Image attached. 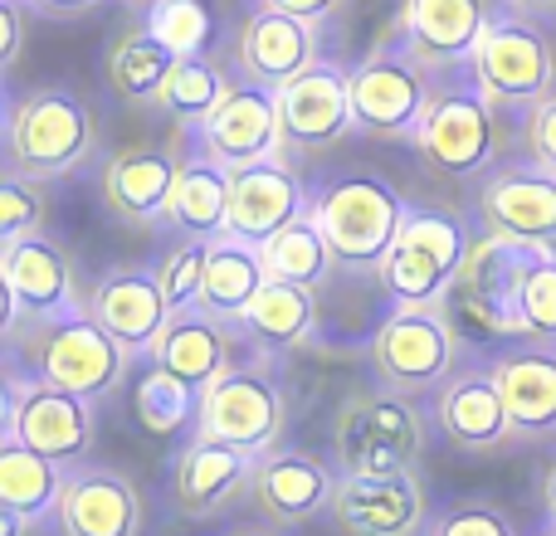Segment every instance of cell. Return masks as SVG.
Returning a JSON list of instances; mask_svg holds the SVG:
<instances>
[{
    "mask_svg": "<svg viewBox=\"0 0 556 536\" xmlns=\"http://www.w3.org/2000/svg\"><path fill=\"white\" fill-rule=\"evenodd\" d=\"M103 146L98 113L68 88H10L5 93V171L29 181H64Z\"/></svg>",
    "mask_w": 556,
    "mask_h": 536,
    "instance_id": "1",
    "label": "cell"
},
{
    "mask_svg": "<svg viewBox=\"0 0 556 536\" xmlns=\"http://www.w3.org/2000/svg\"><path fill=\"white\" fill-rule=\"evenodd\" d=\"M5 366L49 381L59 391L88 395V400H108L123 385L132 356L117 346V336L98 322L93 312H68L54 322H29L5 332Z\"/></svg>",
    "mask_w": 556,
    "mask_h": 536,
    "instance_id": "2",
    "label": "cell"
},
{
    "mask_svg": "<svg viewBox=\"0 0 556 536\" xmlns=\"http://www.w3.org/2000/svg\"><path fill=\"white\" fill-rule=\"evenodd\" d=\"M430 444L425 410L391 385H366L342 400L332 420V459L342 478H395L415 473Z\"/></svg>",
    "mask_w": 556,
    "mask_h": 536,
    "instance_id": "3",
    "label": "cell"
},
{
    "mask_svg": "<svg viewBox=\"0 0 556 536\" xmlns=\"http://www.w3.org/2000/svg\"><path fill=\"white\" fill-rule=\"evenodd\" d=\"M410 146L434 176L483 181L503 152V113L493 107V98L483 93L469 68L434 74V98L425 107Z\"/></svg>",
    "mask_w": 556,
    "mask_h": 536,
    "instance_id": "4",
    "label": "cell"
},
{
    "mask_svg": "<svg viewBox=\"0 0 556 536\" xmlns=\"http://www.w3.org/2000/svg\"><path fill=\"white\" fill-rule=\"evenodd\" d=\"M473 234L464 230L459 215L440 205H410L405 201L401 230H395L391 254L376 268V283L391 297V307H430L444 303L464 268Z\"/></svg>",
    "mask_w": 556,
    "mask_h": 536,
    "instance_id": "5",
    "label": "cell"
},
{
    "mask_svg": "<svg viewBox=\"0 0 556 536\" xmlns=\"http://www.w3.org/2000/svg\"><path fill=\"white\" fill-rule=\"evenodd\" d=\"M459 327H454L450 307L430 303V307H391V312L376 322L366 356H371V371L381 385L410 395H434L454 371H459Z\"/></svg>",
    "mask_w": 556,
    "mask_h": 536,
    "instance_id": "6",
    "label": "cell"
},
{
    "mask_svg": "<svg viewBox=\"0 0 556 536\" xmlns=\"http://www.w3.org/2000/svg\"><path fill=\"white\" fill-rule=\"evenodd\" d=\"M469 74L479 78V88L493 98L498 113L528 117L556 88V49L538 20L518 15L508 5H493L479 49L469 59Z\"/></svg>",
    "mask_w": 556,
    "mask_h": 536,
    "instance_id": "7",
    "label": "cell"
},
{
    "mask_svg": "<svg viewBox=\"0 0 556 536\" xmlns=\"http://www.w3.org/2000/svg\"><path fill=\"white\" fill-rule=\"evenodd\" d=\"M283 424H288V395L274 371V356L264 352H254L250 361L225 366L201 391V424H195V434H205V439L235 444V449L264 459V454H274Z\"/></svg>",
    "mask_w": 556,
    "mask_h": 536,
    "instance_id": "8",
    "label": "cell"
},
{
    "mask_svg": "<svg viewBox=\"0 0 556 536\" xmlns=\"http://www.w3.org/2000/svg\"><path fill=\"white\" fill-rule=\"evenodd\" d=\"M430 98H434V74L395 35H386L381 44H371L352 64V113L362 137L415 142Z\"/></svg>",
    "mask_w": 556,
    "mask_h": 536,
    "instance_id": "9",
    "label": "cell"
},
{
    "mask_svg": "<svg viewBox=\"0 0 556 536\" xmlns=\"http://www.w3.org/2000/svg\"><path fill=\"white\" fill-rule=\"evenodd\" d=\"M313 215L337 264L352 273H376L395 244L405 201L376 176H342V181H327L313 191Z\"/></svg>",
    "mask_w": 556,
    "mask_h": 536,
    "instance_id": "10",
    "label": "cell"
},
{
    "mask_svg": "<svg viewBox=\"0 0 556 536\" xmlns=\"http://www.w3.org/2000/svg\"><path fill=\"white\" fill-rule=\"evenodd\" d=\"M0 434L74 469V463L88 459V449L98 439V400L59 391V385L5 366V430Z\"/></svg>",
    "mask_w": 556,
    "mask_h": 536,
    "instance_id": "11",
    "label": "cell"
},
{
    "mask_svg": "<svg viewBox=\"0 0 556 536\" xmlns=\"http://www.w3.org/2000/svg\"><path fill=\"white\" fill-rule=\"evenodd\" d=\"M538 244H513L498 234H473L464 268L454 278L450 297L469 322H479L489 336L503 342H528V322H522V278H528Z\"/></svg>",
    "mask_w": 556,
    "mask_h": 536,
    "instance_id": "12",
    "label": "cell"
},
{
    "mask_svg": "<svg viewBox=\"0 0 556 536\" xmlns=\"http://www.w3.org/2000/svg\"><path fill=\"white\" fill-rule=\"evenodd\" d=\"M473 215L483 234L556 250V171L538 166L532 156L498 162L473 191Z\"/></svg>",
    "mask_w": 556,
    "mask_h": 536,
    "instance_id": "13",
    "label": "cell"
},
{
    "mask_svg": "<svg viewBox=\"0 0 556 536\" xmlns=\"http://www.w3.org/2000/svg\"><path fill=\"white\" fill-rule=\"evenodd\" d=\"M278 127H283V156H313L356 132L352 113V68L337 59H317L298 78L278 88Z\"/></svg>",
    "mask_w": 556,
    "mask_h": 536,
    "instance_id": "14",
    "label": "cell"
},
{
    "mask_svg": "<svg viewBox=\"0 0 556 536\" xmlns=\"http://www.w3.org/2000/svg\"><path fill=\"white\" fill-rule=\"evenodd\" d=\"M0 278H5V297H10L5 332L10 327H29V322H54V317L84 312L88 307V297L78 293L74 259L49 234L0 244Z\"/></svg>",
    "mask_w": 556,
    "mask_h": 536,
    "instance_id": "15",
    "label": "cell"
},
{
    "mask_svg": "<svg viewBox=\"0 0 556 536\" xmlns=\"http://www.w3.org/2000/svg\"><path fill=\"white\" fill-rule=\"evenodd\" d=\"M195 152H205L211 162H220L225 171L269 162L283 156V127H278V93L264 84L235 74L230 93L220 98V107L211 113V123L195 132Z\"/></svg>",
    "mask_w": 556,
    "mask_h": 536,
    "instance_id": "16",
    "label": "cell"
},
{
    "mask_svg": "<svg viewBox=\"0 0 556 536\" xmlns=\"http://www.w3.org/2000/svg\"><path fill=\"white\" fill-rule=\"evenodd\" d=\"M337 483L342 473H332V463L317 459L307 449H274L254 463V478L244 498L254 502L269 527H303V522L332 512Z\"/></svg>",
    "mask_w": 556,
    "mask_h": 536,
    "instance_id": "17",
    "label": "cell"
},
{
    "mask_svg": "<svg viewBox=\"0 0 556 536\" xmlns=\"http://www.w3.org/2000/svg\"><path fill=\"white\" fill-rule=\"evenodd\" d=\"M88 312L117 336L132 361H147L152 346L162 342L166 322H172V303L162 293V278L156 268H142V264H117L88 288Z\"/></svg>",
    "mask_w": 556,
    "mask_h": 536,
    "instance_id": "18",
    "label": "cell"
},
{
    "mask_svg": "<svg viewBox=\"0 0 556 536\" xmlns=\"http://www.w3.org/2000/svg\"><path fill=\"white\" fill-rule=\"evenodd\" d=\"M493 5H498V0H401L395 39H401L430 74L469 68Z\"/></svg>",
    "mask_w": 556,
    "mask_h": 536,
    "instance_id": "19",
    "label": "cell"
},
{
    "mask_svg": "<svg viewBox=\"0 0 556 536\" xmlns=\"http://www.w3.org/2000/svg\"><path fill=\"white\" fill-rule=\"evenodd\" d=\"M332 522L342 536H430L434 518L420 473H395V478H342Z\"/></svg>",
    "mask_w": 556,
    "mask_h": 536,
    "instance_id": "20",
    "label": "cell"
},
{
    "mask_svg": "<svg viewBox=\"0 0 556 536\" xmlns=\"http://www.w3.org/2000/svg\"><path fill=\"white\" fill-rule=\"evenodd\" d=\"M434 430L464 454H498L518 444L508 420L503 391L489 366H459L450 381L434 391Z\"/></svg>",
    "mask_w": 556,
    "mask_h": 536,
    "instance_id": "21",
    "label": "cell"
},
{
    "mask_svg": "<svg viewBox=\"0 0 556 536\" xmlns=\"http://www.w3.org/2000/svg\"><path fill=\"white\" fill-rule=\"evenodd\" d=\"M54 522L64 536H142V493L123 469L74 463Z\"/></svg>",
    "mask_w": 556,
    "mask_h": 536,
    "instance_id": "22",
    "label": "cell"
},
{
    "mask_svg": "<svg viewBox=\"0 0 556 536\" xmlns=\"http://www.w3.org/2000/svg\"><path fill=\"white\" fill-rule=\"evenodd\" d=\"M518 444L556 439V342H508L489 361Z\"/></svg>",
    "mask_w": 556,
    "mask_h": 536,
    "instance_id": "23",
    "label": "cell"
},
{
    "mask_svg": "<svg viewBox=\"0 0 556 536\" xmlns=\"http://www.w3.org/2000/svg\"><path fill=\"white\" fill-rule=\"evenodd\" d=\"M181 162L186 156L172 146H123L103 162V205L132 230L166 225Z\"/></svg>",
    "mask_w": 556,
    "mask_h": 536,
    "instance_id": "24",
    "label": "cell"
},
{
    "mask_svg": "<svg viewBox=\"0 0 556 536\" xmlns=\"http://www.w3.org/2000/svg\"><path fill=\"white\" fill-rule=\"evenodd\" d=\"M254 463H260L254 454L195 434V439L186 444V449L176 454V463H172V502H176V512L191 518V522L225 512L235 498L250 493Z\"/></svg>",
    "mask_w": 556,
    "mask_h": 536,
    "instance_id": "25",
    "label": "cell"
},
{
    "mask_svg": "<svg viewBox=\"0 0 556 536\" xmlns=\"http://www.w3.org/2000/svg\"><path fill=\"white\" fill-rule=\"evenodd\" d=\"M303 210H313V195L303 191L288 156H269L230 171V234L244 244L274 240L283 225H293Z\"/></svg>",
    "mask_w": 556,
    "mask_h": 536,
    "instance_id": "26",
    "label": "cell"
},
{
    "mask_svg": "<svg viewBox=\"0 0 556 536\" xmlns=\"http://www.w3.org/2000/svg\"><path fill=\"white\" fill-rule=\"evenodd\" d=\"M317 35H323V29L303 25V20L254 5L250 20L240 25V35H235V68H240V78L264 84L278 93L288 78H298L303 68H313L317 59H323Z\"/></svg>",
    "mask_w": 556,
    "mask_h": 536,
    "instance_id": "27",
    "label": "cell"
},
{
    "mask_svg": "<svg viewBox=\"0 0 556 536\" xmlns=\"http://www.w3.org/2000/svg\"><path fill=\"white\" fill-rule=\"evenodd\" d=\"M235 342H240V336H235L230 327L205 317L201 307H191V312H176L172 322H166L162 342L152 346L147 361L166 366V371H176L181 381H191L195 391H205L225 366H235Z\"/></svg>",
    "mask_w": 556,
    "mask_h": 536,
    "instance_id": "28",
    "label": "cell"
},
{
    "mask_svg": "<svg viewBox=\"0 0 556 536\" xmlns=\"http://www.w3.org/2000/svg\"><path fill=\"white\" fill-rule=\"evenodd\" d=\"M166 225L176 230V240H220L230 234V171L220 162H211L205 152H191L181 162V181L172 191V210Z\"/></svg>",
    "mask_w": 556,
    "mask_h": 536,
    "instance_id": "29",
    "label": "cell"
},
{
    "mask_svg": "<svg viewBox=\"0 0 556 536\" xmlns=\"http://www.w3.org/2000/svg\"><path fill=\"white\" fill-rule=\"evenodd\" d=\"M264 283H269V273H264L260 244H244V240H235V234H220V240H211L205 288H201V303L195 307L235 332V327L244 322V312H250V303L260 297Z\"/></svg>",
    "mask_w": 556,
    "mask_h": 536,
    "instance_id": "30",
    "label": "cell"
},
{
    "mask_svg": "<svg viewBox=\"0 0 556 536\" xmlns=\"http://www.w3.org/2000/svg\"><path fill=\"white\" fill-rule=\"evenodd\" d=\"M313 332H317V293L293 288V283H274V278L260 288V297L250 303L244 322L235 327V336L264 356L293 352V346H303Z\"/></svg>",
    "mask_w": 556,
    "mask_h": 536,
    "instance_id": "31",
    "label": "cell"
},
{
    "mask_svg": "<svg viewBox=\"0 0 556 536\" xmlns=\"http://www.w3.org/2000/svg\"><path fill=\"white\" fill-rule=\"evenodd\" d=\"M64 463L35 454L29 444L0 434V508L20 512L29 527H45L59 512V493H64Z\"/></svg>",
    "mask_w": 556,
    "mask_h": 536,
    "instance_id": "32",
    "label": "cell"
},
{
    "mask_svg": "<svg viewBox=\"0 0 556 536\" xmlns=\"http://www.w3.org/2000/svg\"><path fill=\"white\" fill-rule=\"evenodd\" d=\"M176 68V54L162 44V39L152 35L147 25H132L123 29V35L108 44V88H113L123 103L132 107H156V98H162L166 78H172Z\"/></svg>",
    "mask_w": 556,
    "mask_h": 536,
    "instance_id": "33",
    "label": "cell"
},
{
    "mask_svg": "<svg viewBox=\"0 0 556 536\" xmlns=\"http://www.w3.org/2000/svg\"><path fill=\"white\" fill-rule=\"evenodd\" d=\"M260 259L274 283H293V288H307V293H317L337 268V254H332V244H327L313 210H303L293 225H283L274 240H264Z\"/></svg>",
    "mask_w": 556,
    "mask_h": 536,
    "instance_id": "34",
    "label": "cell"
},
{
    "mask_svg": "<svg viewBox=\"0 0 556 536\" xmlns=\"http://www.w3.org/2000/svg\"><path fill=\"white\" fill-rule=\"evenodd\" d=\"M230 84L235 78L225 74L211 54H186V59H176V68H172V78H166L156 107H162L186 137H195L205 123H211L215 107H220V98L230 93Z\"/></svg>",
    "mask_w": 556,
    "mask_h": 536,
    "instance_id": "35",
    "label": "cell"
},
{
    "mask_svg": "<svg viewBox=\"0 0 556 536\" xmlns=\"http://www.w3.org/2000/svg\"><path fill=\"white\" fill-rule=\"evenodd\" d=\"M132 414L152 439H172V434L201 424V391L166 366L142 361V375L132 385Z\"/></svg>",
    "mask_w": 556,
    "mask_h": 536,
    "instance_id": "36",
    "label": "cell"
},
{
    "mask_svg": "<svg viewBox=\"0 0 556 536\" xmlns=\"http://www.w3.org/2000/svg\"><path fill=\"white\" fill-rule=\"evenodd\" d=\"M142 25L172 49L176 59L186 54H211V35H215V15L205 0H156L142 10Z\"/></svg>",
    "mask_w": 556,
    "mask_h": 536,
    "instance_id": "37",
    "label": "cell"
},
{
    "mask_svg": "<svg viewBox=\"0 0 556 536\" xmlns=\"http://www.w3.org/2000/svg\"><path fill=\"white\" fill-rule=\"evenodd\" d=\"M205 259H211V244L205 240H176L166 250V259L156 264V278H162V293L172 303V312H191L201 303L205 288Z\"/></svg>",
    "mask_w": 556,
    "mask_h": 536,
    "instance_id": "38",
    "label": "cell"
},
{
    "mask_svg": "<svg viewBox=\"0 0 556 536\" xmlns=\"http://www.w3.org/2000/svg\"><path fill=\"white\" fill-rule=\"evenodd\" d=\"M45 234V181L5 171L0 176V244Z\"/></svg>",
    "mask_w": 556,
    "mask_h": 536,
    "instance_id": "39",
    "label": "cell"
},
{
    "mask_svg": "<svg viewBox=\"0 0 556 536\" xmlns=\"http://www.w3.org/2000/svg\"><path fill=\"white\" fill-rule=\"evenodd\" d=\"M522 322L528 342H556V250H538L522 278Z\"/></svg>",
    "mask_w": 556,
    "mask_h": 536,
    "instance_id": "40",
    "label": "cell"
},
{
    "mask_svg": "<svg viewBox=\"0 0 556 536\" xmlns=\"http://www.w3.org/2000/svg\"><path fill=\"white\" fill-rule=\"evenodd\" d=\"M430 536H522L498 502H454L430 522Z\"/></svg>",
    "mask_w": 556,
    "mask_h": 536,
    "instance_id": "41",
    "label": "cell"
},
{
    "mask_svg": "<svg viewBox=\"0 0 556 536\" xmlns=\"http://www.w3.org/2000/svg\"><path fill=\"white\" fill-rule=\"evenodd\" d=\"M522 152H528L538 166L556 171V88L522 117Z\"/></svg>",
    "mask_w": 556,
    "mask_h": 536,
    "instance_id": "42",
    "label": "cell"
},
{
    "mask_svg": "<svg viewBox=\"0 0 556 536\" xmlns=\"http://www.w3.org/2000/svg\"><path fill=\"white\" fill-rule=\"evenodd\" d=\"M254 5L278 10V15H293V20H303V25H313V29H327L337 15H342L346 0H254Z\"/></svg>",
    "mask_w": 556,
    "mask_h": 536,
    "instance_id": "43",
    "label": "cell"
},
{
    "mask_svg": "<svg viewBox=\"0 0 556 536\" xmlns=\"http://www.w3.org/2000/svg\"><path fill=\"white\" fill-rule=\"evenodd\" d=\"M0 15H5V39H0V68H15L20 44H25V0H0Z\"/></svg>",
    "mask_w": 556,
    "mask_h": 536,
    "instance_id": "44",
    "label": "cell"
},
{
    "mask_svg": "<svg viewBox=\"0 0 556 536\" xmlns=\"http://www.w3.org/2000/svg\"><path fill=\"white\" fill-rule=\"evenodd\" d=\"M98 5H103V0H25L29 15H45V20H78Z\"/></svg>",
    "mask_w": 556,
    "mask_h": 536,
    "instance_id": "45",
    "label": "cell"
},
{
    "mask_svg": "<svg viewBox=\"0 0 556 536\" xmlns=\"http://www.w3.org/2000/svg\"><path fill=\"white\" fill-rule=\"evenodd\" d=\"M498 5L518 10V15L538 20V25H547V20H556V0H498Z\"/></svg>",
    "mask_w": 556,
    "mask_h": 536,
    "instance_id": "46",
    "label": "cell"
},
{
    "mask_svg": "<svg viewBox=\"0 0 556 536\" xmlns=\"http://www.w3.org/2000/svg\"><path fill=\"white\" fill-rule=\"evenodd\" d=\"M538 498H542V512H547V522H556V459H547V469H542Z\"/></svg>",
    "mask_w": 556,
    "mask_h": 536,
    "instance_id": "47",
    "label": "cell"
},
{
    "mask_svg": "<svg viewBox=\"0 0 556 536\" xmlns=\"http://www.w3.org/2000/svg\"><path fill=\"white\" fill-rule=\"evenodd\" d=\"M25 527H29V522L20 518V512H5V508H0V536H20Z\"/></svg>",
    "mask_w": 556,
    "mask_h": 536,
    "instance_id": "48",
    "label": "cell"
},
{
    "mask_svg": "<svg viewBox=\"0 0 556 536\" xmlns=\"http://www.w3.org/2000/svg\"><path fill=\"white\" fill-rule=\"evenodd\" d=\"M225 536H278V527H235V532H225Z\"/></svg>",
    "mask_w": 556,
    "mask_h": 536,
    "instance_id": "49",
    "label": "cell"
},
{
    "mask_svg": "<svg viewBox=\"0 0 556 536\" xmlns=\"http://www.w3.org/2000/svg\"><path fill=\"white\" fill-rule=\"evenodd\" d=\"M123 5H127V10H137V15H142V10H147V5H156V0H123Z\"/></svg>",
    "mask_w": 556,
    "mask_h": 536,
    "instance_id": "50",
    "label": "cell"
},
{
    "mask_svg": "<svg viewBox=\"0 0 556 536\" xmlns=\"http://www.w3.org/2000/svg\"><path fill=\"white\" fill-rule=\"evenodd\" d=\"M538 536H556V522H542V532Z\"/></svg>",
    "mask_w": 556,
    "mask_h": 536,
    "instance_id": "51",
    "label": "cell"
}]
</instances>
